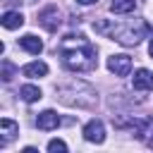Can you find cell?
<instances>
[{
  "mask_svg": "<svg viewBox=\"0 0 153 153\" xmlns=\"http://www.w3.org/2000/svg\"><path fill=\"white\" fill-rule=\"evenodd\" d=\"M2 26L5 29H19L22 24H24V14L19 12V10H7L5 14H2Z\"/></svg>",
  "mask_w": 153,
  "mask_h": 153,
  "instance_id": "cell-11",
  "label": "cell"
},
{
  "mask_svg": "<svg viewBox=\"0 0 153 153\" xmlns=\"http://www.w3.org/2000/svg\"><path fill=\"white\" fill-rule=\"evenodd\" d=\"M38 24H41L43 29H48V31H57L60 24H62V19H60V10H57L55 5H48L45 10L38 12Z\"/></svg>",
  "mask_w": 153,
  "mask_h": 153,
  "instance_id": "cell-3",
  "label": "cell"
},
{
  "mask_svg": "<svg viewBox=\"0 0 153 153\" xmlns=\"http://www.w3.org/2000/svg\"><path fill=\"white\" fill-rule=\"evenodd\" d=\"M19 48H24V50L31 53V55H38V53L43 50V41H41L38 36H33V33H24V36L19 38Z\"/></svg>",
  "mask_w": 153,
  "mask_h": 153,
  "instance_id": "cell-9",
  "label": "cell"
},
{
  "mask_svg": "<svg viewBox=\"0 0 153 153\" xmlns=\"http://www.w3.org/2000/svg\"><path fill=\"white\" fill-rule=\"evenodd\" d=\"M60 55H62V65L67 69H72V72H91L98 65V57H96L98 50L84 36H67V38H62Z\"/></svg>",
  "mask_w": 153,
  "mask_h": 153,
  "instance_id": "cell-1",
  "label": "cell"
},
{
  "mask_svg": "<svg viewBox=\"0 0 153 153\" xmlns=\"http://www.w3.org/2000/svg\"><path fill=\"white\" fill-rule=\"evenodd\" d=\"M131 86L136 91H153V72L148 69H136L134 72V79H131Z\"/></svg>",
  "mask_w": 153,
  "mask_h": 153,
  "instance_id": "cell-7",
  "label": "cell"
},
{
  "mask_svg": "<svg viewBox=\"0 0 153 153\" xmlns=\"http://www.w3.org/2000/svg\"><path fill=\"white\" fill-rule=\"evenodd\" d=\"M146 29H148V26L141 22L139 26L129 24V26H117V29H110V36H112V41H117V43H122V45H136V43L143 38Z\"/></svg>",
  "mask_w": 153,
  "mask_h": 153,
  "instance_id": "cell-2",
  "label": "cell"
},
{
  "mask_svg": "<svg viewBox=\"0 0 153 153\" xmlns=\"http://www.w3.org/2000/svg\"><path fill=\"white\" fill-rule=\"evenodd\" d=\"M76 2H79V5H93L96 0H76Z\"/></svg>",
  "mask_w": 153,
  "mask_h": 153,
  "instance_id": "cell-16",
  "label": "cell"
},
{
  "mask_svg": "<svg viewBox=\"0 0 153 153\" xmlns=\"http://www.w3.org/2000/svg\"><path fill=\"white\" fill-rule=\"evenodd\" d=\"M14 76V65L10 60H2V81H12Z\"/></svg>",
  "mask_w": 153,
  "mask_h": 153,
  "instance_id": "cell-15",
  "label": "cell"
},
{
  "mask_svg": "<svg viewBox=\"0 0 153 153\" xmlns=\"http://www.w3.org/2000/svg\"><path fill=\"white\" fill-rule=\"evenodd\" d=\"M81 134H84V139H86L88 143H103V141H105V124H103L100 120H91V122L84 124Z\"/></svg>",
  "mask_w": 153,
  "mask_h": 153,
  "instance_id": "cell-4",
  "label": "cell"
},
{
  "mask_svg": "<svg viewBox=\"0 0 153 153\" xmlns=\"http://www.w3.org/2000/svg\"><path fill=\"white\" fill-rule=\"evenodd\" d=\"M134 7H136V0H112L110 2V10L115 14H129Z\"/></svg>",
  "mask_w": 153,
  "mask_h": 153,
  "instance_id": "cell-13",
  "label": "cell"
},
{
  "mask_svg": "<svg viewBox=\"0 0 153 153\" xmlns=\"http://www.w3.org/2000/svg\"><path fill=\"white\" fill-rule=\"evenodd\" d=\"M22 74H24V76H29V79H41V76H45V74H48V65H45V62H41V60L29 62V65H24V67H22Z\"/></svg>",
  "mask_w": 153,
  "mask_h": 153,
  "instance_id": "cell-10",
  "label": "cell"
},
{
  "mask_svg": "<svg viewBox=\"0 0 153 153\" xmlns=\"http://www.w3.org/2000/svg\"><path fill=\"white\" fill-rule=\"evenodd\" d=\"M19 98H22L24 103H36V100L43 98V93H41L38 86H33V84H24V86L19 88Z\"/></svg>",
  "mask_w": 153,
  "mask_h": 153,
  "instance_id": "cell-12",
  "label": "cell"
},
{
  "mask_svg": "<svg viewBox=\"0 0 153 153\" xmlns=\"http://www.w3.org/2000/svg\"><path fill=\"white\" fill-rule=\"evenodd\" d=\"M48 151L50 153H67V143L62 139H53V141H48Z\"/></svg>",
  "mask_w": 153,
  "mask_h": 153,
  "instance_id": "cell-14",
  "label": "cell"
},
{
  "mask_svg": "<svg viewBox=\"0 0 153 153\" xmlns=\"http://www.w3.org/2000/svg\"><path fill=\"white\" fill-rule=\"evenodd\" d=\"M36 124H38V129H43V131L57 129V124H60V115H57L55 110H43V112H38Z\"/></svg>",
  "mask_w": 153,
  "mask_h": 153,
  "instance_id": "cell-8",
  "label": "cell"
},
{
  "mask_svg": "<svg viewBox=\"0 0 153 153\" xmlns=\"http://www.w3.org/2000/svg\"><path fill=\"white\" fill-rule=\"evenodd\" d=\"M108 69L115 76H127L131 72V57L129 55H110L108 57Z\"/></svg>",
  "mask_w": 153,
  "mask_h": 153,
  "instance_id": "cell-5",
  "label": "cell"
},
{
  "mask_svg": "<svg viewBox=\"0 0 153 153\" xmlns=\"http://www.w3.org/2000/svg\"><path fill=\"white\" fill-rule=\"evenodd\" d=\"M148 55L153 57V38H151V45H148Z\"/></svg>",
  "mask_w": 153,
  "mask_h": 153,
  "instance_id": "cell-17",
  "label": "cell"
},
{
  "mask_svg": "<svg viewBox=\"0 0 153 153\" xmlns=\"http://www.w3.org/2000/svg\"><path fill=\"white\" fill-rule=\"evenodd\" d=\"M17 134H19V124L10 117H2L0 120V148L7 146L12 139H17Z\"/></svg>",
  "mask_w": 153,
  "mask_h": 153,
  "instance_id": "cell-6",
  "label": "cell"
}]
</instances>
